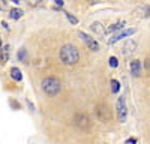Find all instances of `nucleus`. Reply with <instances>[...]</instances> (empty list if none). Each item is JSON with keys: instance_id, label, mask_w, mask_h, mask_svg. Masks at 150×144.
<instances>
[{"instance_id": "obj_1", "label": "nucleus", "mask_w": 150, "mask_h": 144, "mask_svg": "<svg viewBox=\"0 0 150 144\" xmlns=\"http://www.w3.org/2000/svg\"><path fill=\"white\" fill-rule=\"evenodd\" d=\"M60 60L63 62L66 66H74L75 63H78L80 60V51L78 48L72 45V44H66L60 48Z\"/></svg>"}, {"instance_id": "obj_2", "label": "nucleus", "mask_w": 150, "mask_h": 144, "mask_svg": "<svg viewBox=\"0 0 150 144\" xmlns=\"http://www.w3.org/2000/svg\"><path fill=\"white\" fill-rule=\"evenodd\" d=\"M41 90L48 96H56L62 92V83L56 78H44L41 81Z\"/></svg>"}, {"instance_id": "obj_3", "label": "nucleus", "mask_w": 150, "mask_h": 144, "mask_svg": "<svg viewBox=\"0 0 150 144\" xmlns=\"http://www.w3.org/2000/svg\"><path fill=\"white\" fill-rule=\"evenodd\" d=\"M116 111H117V119L120 122H126L128 117V107H126V98L125 96H119L117 98V104H116Z\"/></svg>"}, {"instance_id": "obj_4", "label": "nucleus", "mask_w": 150, "mask_h": 144, "mask_svg": "<svg viewBox=\"0 0 150 144\" xmlns=\"http://www.w3.org/2000/svg\"><path fill=\"white\" fill-rule=\"evenodd\" d=\"M96 116L101 122H108L111 119V111H110V107L107 104H99L96 105Z\"/></svg>"}, {"instance_id": "obj_5", "label": "nucleus", "mask_w": 150, "mask_h": 144, "mask_svg": "<svg viewBox=\"0 0 150 144\" xmlns=\"http://www.w3.org/2000/svg\"><path fill=\"white\" fill-rule=\"evenodd\" d=\"M74 122L77 123V126L81 128V129H87V128L90 126V119H89V116H87L86 113H83V111L75 113Z\"/></svg>"}, {"instance_id": "obj_6", "label": "nucleus", "mask_w": 150, "mask_h": 144, "mask_svg": "<svg viewBox=\"0 0 150 144\" xmlns=\"http://www.w3.org/2000/svg\"><path fill=\"white\" fill-rule=\"evenodd\" d=\"M78 36L86 42V45H87V48H89L90 51H99V44L92 38V36H89L87 33H84V32H78Z\"/></svg>"}, {"instance_id": "obj_7", "label": "nucleus", "mask_w": 150, "mask_h": 144, "mask_svg": "<svg viewBox=\"0 0 150 144\" xmlns=\"http://www.w3.org/2000/svg\"><path fill=\"white\" fill-rule=\"evenodd\" d=\"M135 32H137L135 27H131V29H122L119 33H116V35L111 38L110 44H116L117 41H120V39H123V38H129V36H132Z\"/></svg>"}, {"instance_id": "obj_8", "label": "nucleus", "mask_w": 150, "mask_h": 144, "mask_svg": "<svg viewBox=\"0 0 150 144\" xmlns=\"http://www.w3.org/2000/svg\"><path fill=\"white\" fill-rule=\"evenodd\" d=\"M132 14L138 18H147L150 17V5H141L138 8H135Z\"/></svg>"}, {"instance_id": "obj_9", "label": "nucleus", "mask_w": 150, "mask_h": 144, "mask_svg": "<svg viewBox=\"0 0 150 144\" xmlns=\"http://www.w3.org/2000/svg\"><path fill=\"white\" fill-rule=\"evenodd\" d=\"M129 69H131V75L132 77H140V74H141V60H138V59H135V60H132V62L129 63Z\"/></svg>"}, {"instance_id": "obj_10", "label": "nucleus", "mask_w": 150, "mask_h": 144, "mask_svg": "<svg viewBox=\"0 0 150 144\" xmlns=\"http://www.w3.org/2000/svg\"><path fill=\"white\" fill-rule=\"evenodd\" d=\"M135 48H137V41L135 39H126V42L123 44V48H122V51L125 56H128L131 53L135 51Z\"/></svg>"}, {"instance_id": "obj_11", "label": "nucleus", "mask_w": 150, "mask_h": 144, "mask_svg": "<svg viewBox=\"0 0 150 144\" xmlns=\"http://www.w3.org/2000/svg\"><path fill=\"white\" fill-rule=\"evenodd\" d=\"M90 30L93 32V33H96V35H104L105 33V27H104V24L102 23H99V21H95V23H92L90 24Z\"/></svg>"}, {"instance_id": "obj_12", "label": "nucleus", "mask_w": 150, "mask_h": 144, "mask_svg": "<svg viewBox=\"0 0 150 144\" xmlns=\"http://www.w3.org/2000/svg\"><path fill=\"white\" fill-rule=\"evenodd\" d=\"M9 60V45H5L0 50V65H5Z\"/></svg>"}, {"instance_id": "obj_13", "label": "nucleus", "mask_w": 150, "mask_h": 144, "mask_svg": "<svg viewBox=\"0 0 150 144\" xmlns=\"http://www.w3.org/2000/svg\"><path fill=\"white\" fill-rule=\"evenodd\" d=\"M11 77L12 80H15V81H21L23 80V72L20 68H11Z\"/></svg>"}, {"instance_id": "obj_14", "label": "nucleus", "mask_w": 150, "mask_h": 144, "mask_svg": "<svg viewBox=\"0 0 150 144\" xmlns=\"http://www.w3.org/2000/svg\"><path fill=\"white\" fill-rule=\"evenodd\" d=\"M125 24H126V23H125L123 20H120L119 23H116V24H112V26H110V27L105 30V33H112V32H116V30H122Z\"/></svg>"}, {"instance_id": "obj_15", "label": "nucleus", "mask_w": 150, "mask_h": 144, "mask_svg": "<svg viewBox=\"0 0 150 144\" xmlns=\"http://www.w3.org/2000/svg\"><path fill=\"white\" fill-rule=\"evenodd\" d=\"M9 14H11V18H12V20H18V18L23 17V11L18 9V8H12Z\"/></svg>"}, {"instance_id": "obj_16", "label": "nucleus", "mask_w": 150, "mask_h": 144, "mask_svg": "<svg viewBox=\"0 0 150 144\" xmlns=\"http://www.w3.org/2000/svg\"><path fill=\"white\" fill-rule=\"evenodd\" d=\"M119 90H120V81L116 80V78H112L111 80V92L112 93H117Z\"/></svg>"}, {"instance_id": "obj_17", "label": "nucleus", "mask_w": 150, "mask_h": 144, "mask_svg": "<svg viewBox=\"0 0 150 144\" xmlns=\"http://www.w3.org/2000/svg\"><path fill=\"white\" fill-rule=\"evenodd\" d=\"M108 62H110V66H111V68H117V66H119V59H117L116 56H111Z\"/></svg>"}, {"instance_id": "obj_18", "label": "nucleus", "mask_w": 150, "mask_h": 144, "mask_svg": "<svg viewBox=\"0 0 150 144\" xmlns=\"http://www.w3.org/2000/svg\"><path fill=\"white\" fill-rule=\"evenodd\" d=\"M66 18L69 20V23H71V24H74V26H77V24H78V20L75 18V17L71 14V12H66Z\"/></svg>"}, {"instance_id": "obj_19", "label": "nucleus", "mask_w": 150, "mask_h": 144, "mask_svg": "<svg viewBox=\"0 0 150 144\" xmlns=\"http://www.w3.org/2000/svg\"><path fill=\"white\" fill-rule=\"evenodd\" d=\"M144 68L147 69V72H150V56H147L144 60Z\"/></svg>"}, {"instance_id": "obj_20", "label": "nucleus", "mask_w": 150, "mask_h": 144, "mask_svg": "<svg viewBox=\"0 0 150 144\" xmlns=\"http://www.w3.org/2000/svg\"><path fill=\"white\" fill-rule=\"evenodd\" d=\"M18 57H20L21 60H24V59H26V50H24V48H21V50H20V53H18Z\"/></svg>"}, {"instance_id": "obj_21", "label": "nucleus", "mask_w": 150, "mask_h": 144, "mask_svg": "<svg viewBox=\"0 0 150 144\" xmlns=\"http://www.w3.org/2000/svg\"><path fill=\"white\" fill-rule=\"evenodd\" d=\"M57 6H63L65 5V2H63V0H56V2H54Z\"/></svg>"}, {"instance_id": "obj_22", "label": "nucleus", "mask_w": 150, "mask_h": 144, "mask_svg": "<svg viewBox=\"0 0 150 144\" xmlns=\"http://www.w3.org/2000/svg\"><path fill=\"white\" fill-rule=\"evenodd\" d=\"M126 143H128V144H135V138H131V140H128Z\"/></svg>"}, {"instance_id": "obj_23", "label": "nucleus", "mask_w": 150, "mask_h": 144, "mask_svg": "<svg viewBox=\"0 0 150 144\" xmlns=\"http://www.w3.org/2000/svg\"><path fill=\"white\" fill-rule=\"evenodd\" d=\"M3 48V42H2V39H0V50Z\"/></svg>"}]
</instances>
